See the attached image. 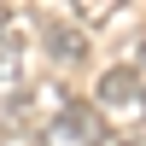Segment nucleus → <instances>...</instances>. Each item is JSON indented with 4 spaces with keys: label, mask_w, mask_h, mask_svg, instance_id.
<instances>
[{
    "label": "nucleus",
    "mask_w": 146,
    "mask_h": 146,
    "mask_svg": "<svg viewBox=\"0 0 146 146\" xmlns=\"http://www.w3.org/2000/svg\"><path fill=\"white\" fill-rule=\"evenodd\" d=\"M123 146H146V140H123Z\"/></svg>",
    "instance_id": "obj_4"
},
{
    "label": "nucleus",
    "mask_w": 146,
    "mask_h": 146,
    "mask_svg": "<svg viewBox=\"0 0 146 146\" xmlns=\"http://www.w3.org/2000/svg\"><path fill=\"white\" fill-rule=\"evenodd\" d=\"M18 70H23V41H18L12 29H0V88H12Z\"/></svg>",
    "instance_id": "obj_3"
},
{
    "label": "nucleus",
    "mask_w": 146,
    "mask_h": 146,
    "mask_svg": "<svg viewBox=\"0 0 146 146\" xmlns=\"http://www.w3.org/2000/svg\"><path fill=\"white\" fill-rule=\"evenodd\" d=\"M105 146H123V140H105Z\"/></svg>",
    "instance_id": "obj_5"
},
{
    "label": "nucleus",
    "mask_w": 146,
    "mask_h": 146,
    "mask_svg": "<svg viewBox=\"0 0 146 146\" xmlns=\"http://www.w3.org/2000/svg\"><path fill=\"white\" fill-rule=\"evenodd\" d=\"M100 100V117L105 111H146V82H140V64H111L94 88Z\"/></svg>",
    "instance_id": "obj_1"
},
{
    "label": "nucleus",
    "mask_w": 146,
    "mask_h": 146,
    "mask_svg": "<svg viewBox=\"0 0 146 146\" xmlns=\"http://www.w3.org/2000/svg\"><path fill=\"white\" fill-rule=\"evenodd\" d=\"M41 35H47V53H53L58 64H76V58L88 53V41H82V29H76V23H47Z\"/></svg>",
    "instance_id": "obj_2"
},
{
    "label": "nucleus",
    "mask_w": 146,
    "mask_h": 146,
    "mask_svg": "<svg viewBox=\"0 0 146 146\" xmlns=\"http://www.w3.org/2000/svg\"><path fill=\"white\" fill-rule=\"evenodd\" d=\"M140 117H146V111H140Z\"/></svg>",
    "instance_id": "obj_6"
}]
</instances>
